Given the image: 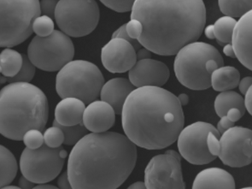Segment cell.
<instances>
[{
	"instance_id": "1",
	"label": "cell",
	"mask_w": 252,
	"mask_h": 189,
	"mask_svg": "<svg viewBox=\"0 0 252 189\" xmlns=\"http://www.w3.org/2000/svg\"><path fill=\"white\" fill-rule=\"evenodd\" d=\"M137 157L135 145L126 135L108 131L86 134L68 157L71 188L118 189L133 172Z\"/></svg>"
},
{
	"instance_id": "2",
	"label": "cell",
	"mask_w": 252,
	"mask_h": 189,
	"mask_svg": "<svg viewBox=\"0 0 252 189\" xmlns=\"http://www.w3.org/2000/svg\"><path fill=\"white\" fill-rule=\"evenodd\" d=\"M131 19L142 24L138 40L143 47L158 55L173 56L200 38L206 8L203 0H135Z\"/></svg>"
},
{
	"instance_id": "3",
	"label": "cell",
	"mask_w": 252,
	"mask_h": 189,
	"mask_svg": "<svg viewBox=\"0 0 252 189\" xmlns=\"http://www.w3.org/2000/svg\"><path fill=\"white\" fill-rule=\"evenodd\" d=\"M121 115L125 135L135 146L147 150L171 146L184 127V112L177 96L162 87L134 89Z\"/></svg>"
},
{
	"instance_id": "4",
	"label": "cell",
	"mask_w": 252,
	"mask_h": 189,
	"mask_svg": "<svg viewBox=\"0 0 252 189\" xmlns=\"http://www.w3.org/2000/svg\"><path fill=\"white\" fill-rule=\"evenodd\" d=\"M49 117L47 98L30 82H11L0 91V134L23 140L27 131L45 129Z\"/></svg>"
},
{
	"instance_id": "5",
	"label": "cell",
	"mask_w": 252,
	"mask_h": 189,
	"mask_svg": "<svg viewBox=\"0 0 252 189\" xmlns=\"http://www.w3.org/2000/svg\"><path fill=\"white\" fill-rule=\"evenodd\" d=\"M104 84L100 69L85 60L68 62L59 70L56 78V90L60 98H79L85 104L98 98Z\"/></svg>"
},
{
	"instance_id": "6",
	"label": "cell",
	"mask_w": 252,
	"mask_h": 189,
	"mask_svg": "<svg viewBox=\"0 0 252 189\" xmlns=\"http://www.w3.org/2000/svg\"><path fill=\"white\" fill-rule=\"evenodd\" d=\"M214 59L223 66L224 62L219 51L204 42L189 43L183 46L175 59V75L181 85L191 90H206L210 88V74L205 69V63Z\"/></svg>"
},
{
	"instance_id": "7",
	"label": "cell",
	"mask_w": 252,
	"mask_h": 189,
	"mask_svg": "<svg viewBox=\"0 0 252 189\" xmlns=\"http://www.w3.org/2000/svg\"><path fill=\"white\" fill-rule=\"evenodd\" d=\"M40 16L39 0H0V47H13L32 33V23Z\"/></svg>"
},
{
	"instance_id": "8",
	"label": "cell",
	"mask_w": 252,
	"mask_h": 189,
	"mask_svg": "<svg viewBox=\"0 0 252 189\" xmlns=\"http://www.w3.org/2000/svg\"><path fill=\"white\" fill-rule=\"evenodd\" d=\"M74 56L71 39L59 30H54L45 37L35 36L28 49V58L31 63L44 71H59L72 61Z\"/></svg>"
},
{
	"instance_id": "9",
	"label": "cell",
	"mask_w": 252,
	"mask_h": 189,
	"mask_svg": "<svg viewBox=\"0 0 252 189\" xmlns=\"http://www.w3.org/2000/svg\"><path fill=\"white\" fill-rule=\"evenodd\" d=\"M100 17L95 0H59L54 18L63 33L69 37H83L97 28Z\"/></svg>"
},
{
	"instance_id": "10",
	"label": "cell",
	"mask_w": 252,
	"mask_h": 189,
	"mask_svg": "<svg viewBox=\"0 0 252 189\" xmlns=\"http://www.w3.org/2000/svg\"><path fill=\"white\" fill-rule=\"evenodd\" d=\"M68 156L63 147H49L45 143L37 149L26 147L20 158L23 176L34 184L48 183L59 176Z\"/></svg>"
},
{
	"instance_id": "11",
	"label": "cell",
	"mask_w": 252,
	"mask_h": 189,
	"mask_svg": "<svg viewBox=\"0 0 252 189\" xmlns=\"http://www.w3.org/2000/svg\"><path fill=\"white\" fill-rule=\"evenodd\" d=\"M217 130L212 124L196 122L181 129L177 138V147L181 158L194 165H204L214 161L217 157L208 149V133Z\"/></svg>"
},
{
	"instance_id": "12",
	"label": "cell",
	"mask_w": 252,
	"mask_h": 189,
	"mask_svg": "<svg viewBox=\"0 0 252 189\" xmlns=\"http://www.w3.org/2000/svg\"><path fill=\"white\" fill-rule=\"evenodd\" d=\"M145 184L148 189H184L181 160L165 153L153 157L145 170Z\"/></svg>"
},
{
	"instance_id": "13",
	"label": "cell",
	"mask_w": 252,
	"mask_h": 189,
	"mask_svg": "<svg viewBox=\"0 0 252 189\" xmlns=\"http://www.w3.org/2000/svg\"><path fill=\"white\" fill-rule=\"evenodd\" d=\"M218 157L224 164L233 168L247 166L252 162V133L247 127L228 128L220 137Z\"/></svg>"
},
{
	"instance_id": "14",
	"label": "cell",
	"mask_w": 252,
	"mask_h": 189,
	"mask_svg": "<svg viewBox=\"0 0 252 189\" xmlns=\"http://www.w3.org/2000/svg\"><path fill=\"white\" fill-rule=\"evenodd\" d=\"M101 61L111 73L129 71L137 62L136 50L125 39L112 38L102 48Z\"/></svg>"
},
{
	"instance_id": "15",
	"label": "cell",
	"mask_w": 252,
	"mask_h": 189,
	"mask_svg": "<svg viewBox=\"0 0 252 189\" xmlns=\"http://www.w3.org/2000/svg\"><path fill=\"white\" fill-rule=\"evenodd\" d=\"M169 75L168 66L152 59L138 60L128 72L130 82L135 88L162 87L168 82Z\"/></svg>"
},
{
	"instance_id": "16",
	"label": "cell",
	"mask_w": 252,
	"mask_h": 189,
	"mask_svg": "<svg viewBox=\"0 0 252 189\" xmlns=\"http://www.w3.org/2000/svg\"><path fill=\"white\" fill-rule=\"evenodd\" d=\"M252 10L239 18L233 29L232 46L235 57L246 69H252Z\"/></svg>"
},
{
	"instance_id": "17",
	"label": "cell",
	"mask_w": 252,
	"mask_h": 189,
	"mask_svg": "<svg viewBox=\"0 0 252 189\" xmlns=\"http://www.w3.org/2000/svg\"><path fill=\"white\" fill-rule=\"evenodd\" d=\"M116 113L113 108L103 100H94L85 108L82 124L92 133H103L113 127Z\"/></svg>"
},
{
	"instance_id": "18",
	"label": "cell",
	"mask_w": 252,
	"mask_h": 189,
	"mask_svg": "<svg viewBox=\"0 0 252 189\" xmlns=\"http://www.w3.org/2000/svg\"><path fill=\"white\" fill-rule=\"evenodd\" d=\"M135 87L125 78H114L105 82L101 88V100L110 104L117 115H121L123 104Z\"/></svg>"
},
{
	"instance_id": "19",
	"label": "cell",
	"mask_w": 252,
	"mask_h": 189,
	"mask_svg": "<svg viewBox=\"0 0 252 189\" xmlns=\"http://www.w3.org/2000/svg\"><path fill=\"white\" fill-rule=\"evenodd\" d=\"M236 188L233 176L220 168H208L197 174L193 189H233Z\"/></svg>"
},
{
	"instance_id": "20",
	"label": "cell",
	"mask_w": 252,
	"mask_h": 189,
	"mask_svg": "<svg viewBox=\"0 0 252 189\" xmlns=\"http://www.w3.org/2000/svg\"><path fill=\"white\" fill-rule=\"evenodd\" d=\"M85 103L76 98H64L55 110V120L63 126H74L82 123Z\"/></svg>"
},
{
	"instance_id": "21",
	"label": "cell",
	"mask_w": 252,
	"mask_h": 189,
	"mask_svg": "<svg viewBox=\"0 0 252 189\" xmlns=\"http://www.w3.org/2000/svg\"><path fill=\"white\" fill-rule=\"evenodd\" d=\"M240 81V74L232 66H221L210 75V87L215 91H228L236 88Z\"/></svg>"
},
{
	"instance_id": "22",
	"label": "cell",
	"mask_w": 252,
	"mask_h": 189,
	"mask_svg": "<svg viewBox=\"0 0 252 189\" xmlns=\"http://www.w3.org/2000/svg\"><path fill=\"white\" fill-rule=\"evenodd\" d=\"M17 170V162L13 154L0 145V189H3L13 182Z\"/></svg>"
},
{
	"instance_id": "23",
	"label": "cell",
	"mask_w": 252,
	"mask_h": 189,
	"mask_svg": "<svg viewBox=\"0 0 252 189\" xmlns=\"http://www.w3.org/2000/svg\"><path fill=\"white\" fill-rule=\"evenodd\" d=\"M232 108H237L241 111L243 115L246 112V107L244 104V98L236 92L223 91L217 95L215 100V111L218 117H223Z\"/></svg>"
},
{
	"instance_id": "24",
	"label": "cell",
	"mask_w": 252,
	"mask_h": 189,
	"mask_svg": "<svg viewBox=\"0 0 252 189\" xmlns=\"http://www.w3.org/2000/svg\"><path fill=\"white\" fill-rule=\"evenodd\" d=\"M22 54L15 50L6 48L0 53V73L5 77H13L23 66Z\"/></svg>"
},
{
	"instance_id": "25",
	"label": "cell",
	"mask_w": 252,
	"mask_h": 189,
	"mask_svg": "<svg viewBox=\"0 0 252 189\" xmlns=\"http://www.w3.org/2000/svg\"><path fill=\"white\" fill-rule=\"evenodd\" d=\"M218 4L226 17L240 18L252 10V0H218Z\"/></svg>"
},
{
	"instance_id": "26",
	"label": "cell",
	"mask_w": 252,
	"mask_h": 189,
	"mask_svg": "<svg viewBox=\"0 0 252 189\" xmlns=\"http://www.w3.org/2000/svg\"><path fill=\"white\" fill-rule=\"evenodd\" d=\"M237 21L231 17H220L213 25L214 34L218 43L221 46L231 44L233 31Z\"/></svg>"
},
{
	"instance_id": "27",
	"label": "cell",
	"mask_w": 252,
	"mask_h": 189,
	"mask_svg": "<svg viewBox=\"0 0 252 189\" xmlns=\"http://www.w3.org/2000/svg\"><path fill=\"white\" fill-rule=\"evenodd\" d=\"M53 125L60 127L64 134L63 144L67 146H74L81 138L84 137L88 134V130L86 128L83 124H77L74 126H63L59 124L57 121L54 120Z\"/></svg>"
},
{
	"instance_id": "28",
	"label": "cell",
	"mask_w": 252,
	"mask_h": 189,
	"mask_svg": "<svg viewBox=\"0 0 252 189\" xmlns=\"http://www.w3.org/2000/svg\"><path fill=\"white\" fill-rule=\"evenodd\" d=\"M23 63L20 71L13 77L6 78L10 82H30L35 75V66L32 64L28 56L23 55Z\"/></svg>"
},
{
	"instance_id": "29",
	"label": "cell",
	"mask_w": 252,
	"mask_h": 189,
	"mask_svg": "<svg viewBox=\"0 0 252 189\" xmlns=\"http://www.w3.org/2000/svg\"><path fill=\"white\" fill-rule=\"evenodd\" d=\"M54 31V22L51 17L47 16H39L36 17L32 23V32L37 36L45 37L51 34Z\"/></svg>"
},
{
	"instance_id": "30",
	"label": "cell",
	"mask_w": 252,
	"mask_h": 189,
	"mask_svg": "<svg viewBox=\"0 0 252 189\" xmlns=\"http://www.w3.org/2000/svg\"><path fill=\"white\" fill-rule=\"evenodd\" d=\"M44 142L49 147L56 148L61 147L62 144L64 141V134L60 127L53 125L52 127H49L43 134Z\"/></svg>"
},
{
	"instance_id": "31",
	"label": "cell",
	"mask_w": 252,
	"mask_h": 189,
	"mask_svg": "<svg viewBox=\"0 0 252 189\" xmlns=\"http://www.w3.org/2000/svg\"><path fill=\"white\" fill-rule=\"evenodd\" d=\"M23 140L26 147L30 149H37L45 143L42 132L35 128L27 131L23 135Z\"/></svg>"
},
{
	"instance_id": "32",
	"label": "cell",
	"mask_w": 252,
	"mask_h": 189,
	"mask_svg": "<svg viewBox=\"0 0 252 189\" xmlns=\"http://www.w3.org/2000/svg\"><path fill=\"white\" fill-rule=\"evenodd\" d=\"M100 2L110 10L124 13L132 10L135 0H100Z\"/></svg>"
},
{
	"instance_id": "33",
	"label": "cell",
	"mask_w": 252,
	"mask_h": 189,
	"mask_svg": "<svg viewBox=\"0 0 252 189\" xmlns=\"http://www.w3.org/2000/svg\"><path fill=\"white\" fill-rule=\"evenodd\" d=\"M220 134L219 131H210L208 133L207 147L210 154L214 156L218 157L220 154Z\"/></svg>"
},
{
	"instance_id": "34",
	"label": "cell",
	"mask_w": 252,
	"mask_h": 189,
	"mask_svg": "<svg viewBox=\"0 0 252 189\" xmlns=\"http://www.w3.org/2000/svg\"><path fill=\"white\" fill-rule=\"evenodd\" d=\"M142 24L138 20L131 19L126 24L127 34L133 39H138L142 33Z\"/></svg>"
},
{
	"instance_id": "35",
	"label": "cell",
	"mask_w": 252,
	"mask_h": 189,
	"mask_svg": "<svg viewBox=\"0 0 252 189\" xmlns=\"http://www.w3.org/2000/svg\"><path fill=\"white\" fill-rule=\"evenodd\" d=\"M112 38H121V39H125V40L128 41V42L134 47V49H135L136 51H138V50L140 49V48L142 47V46L140 45V43L139 42L138 39H132V38L127 34L126 31V24H124L123 26L120 27L119 29H118L117 31H115L113 35H112Z\"/></svg>"
},
{
	"instance_id": "36",
	"label": "cell",
	"mask_w": 252,
	"mask_h": 189,
	"mask_svg": "<svg viewBox=\"0 0 252 189\" xmlns=\"http://www.w3.org/2000/svg\"><path fill=\"white\" fill-rule=\"evenodd\" d=\"M58 2H59V0H41V2H39L40 12H42L44 16L54 18L56 7H57Z\"/></svg>"
},
{
	"instance_id": "37",
	"label": "cell",
	"mask_w": 252,
	"mask_h": 189,
	"mask_svg": "<svg viewBox=\"0 0 252 189\" xmlns=\"http://www.w3.org/2000/svg\"><path fill=\"white\" fill-rule=\"evenodd\" d=\"M234 126V123L230 120L229 118L226 117V115L220 118V120L217 124V130L219 131L220 134L224 133L225 131L227 130L230 127Z\"/></svg>"
},
{
	"instance_id": "38",
	"label": "cell",
	"mask_w": 252,
	"mask_h": 189,
	"mask_svg": "<svg viewBox=\"0 0 252 189\" xmlns=\"http://www.w3.org/2000/svg\"><path fill=\"white\" fill-rule=\"evenodd\" d=\"M58 185H59V189H72L71 184H70V182H69V179H68V172L67 171L63 173L61 176H59V180H58Z\"/></svg>"
},
{
	"instance_id": "39",
	"label": "cell",
	"mask_w": 252,
	"mask_h": 189,
	"mask_svg": "<svg viewBox=\"0 0 252 189\" xmlns=\"http://www.w3.org/2000/svg\"><path fill=\"white\" fill-rule=\"evenodd\" d=\"M252 78L251 76H248V77H245V78L242 79L241 81H239V91L240 93L242 94H246V92L248 91V89L250 88H252Z\"/></svg>"
},
{
	"instance_id": "40",
	"label": "cell",
	"mask_w": 252,
	"mask_h": 189,
	"mask_svg": "<svg viewBox=\"0 0 252 189\" xmlns=\"http://www.w3.org/2000/svg\"><path fill=\"white\" fill-rule=\"evenodd\" d=\"M226 116L227 118H229L230 120L235 124L237 121H239L240 118H242L243 114L241 113V111H239V109L232 108V109H230L229 111L226 112Z\"/></svg>"
},
{
	"instance_id": "41",
	"label": "cell",
	"mask_w": 252,
	"mask_h": 189,
	"mask_svg": "<svg viewBox=\"0 0 252 189\" xmlns=\"http://www.w3.org/2000/svg\"><path fill=\"white\" fill-rule=\"evenodd\" d=\"M252 88H250L248 91L246 92L245 94V98H244V104H245V107H246V111L249 112L250 114L252 115Z\"/></svg>"
},
{
	"instance_id": "42",
	"label": "cell",
	"mask_w": 252,
	"mask_h": 189,
	"mask_svg": "<svg viewBox=\"0 0 252 189\" xmlns=\"http://www.w3.org/2000/svg\"><path fill=\"white\" fill-rule=\"evenodd\" d=\"M219 67H221L220 65V63L216 61V60H214V59H209L205 63V69L207 70L208 73L211 75V73L214 71V70H216V69H218Z\"/></svg>"
},
{
	"instance_id": "43",
	"label": "cell",
	"mask_w": 252,
	"mask_h": 189,
	"mask_svg": "<svg viewBox=\"0 0 252 189\" xmlns=\"http://www.w3.org/2000/svg\"><path fill=\"white\" fill-rule=\"evenodd\" d=\"M19 188L24 189H32L34 188V183L23 176L19 180Z\"/></svg>"
},
{
	"instance_id": "44",
	"label": "cell",
	"mask_w": 252,
	"mask_h": 189,
	"mask_svg": "<svg viewBox=\"0 0 252 189\" xmlns=\"http://www.w3.org/2000/svg\"><path fill=\"white\" fill-rule=\"evenodd\" d=\"M136 56H137V60H140V59H151V52L149 51V50L146 49V48H140V49L138 50V52H136Z\"/></svg>"
},
{
	"instance_id": "45",
	"label": "cell",
	"mask_w": 252,
	"mask_h": 189,
	"mask_svg": "<svg viewBox=\"0 0 252 189\" xmlns=\"http://www.w3.org/2000/svg\"><path fill=\"white\" fill-rule=\"evenodd\" d=\"M223 52L226 54V56L227 57H230V58H233V59H235L236 57H235V53H234V51H233V46L231 44H226L224 46V48H223Z\"/></svg>"
},
{
	"instance_id": "46",
	"label": "cell",
	"mask_w": 252,
	"mask_h": 189,
	"mask_svg": "<svg viewBox=\"0 0 252 189\" xmlns=\"http://www.w3.org/2000/svg\"><path fill=\"white\" fill-rule=\"evenodd\" d=\"M204 30V33L205 36L207 37L208 39H215V34H214L213 25H209L207 28H205Z\"/></svg>"
},
{
	"instance_id": "47",
	"label": "cell",
	"mask_w": 252,
	"mask_h": 189,
	"mask_svg": "<svg viewBox=\"0 0 252 189\" xmlns=\"http://www.w3.org/2000/svg\"><path fill=\"white\" fill-rule=\"evenodd\" d=\"M177 98H178L179 102L181 104V106L187 105L188 104V102H189V97L186 94H181L179 95Z\"/></svg>"
},
{
	"instance_id": "48",
	"label": "cell",
	"mask_w": 252,
	"mask_h": 189,
	"mask_svg": "<svg viewBox=\"0 0 252 189\" xmlns=\"http://www.w3.org/2000/svg\"><path fill=\"white\" fill-rule=\"evenodd\" d=\"M128 189H146V184L145 183H142V182H137V183H134L132 184V185H130L128 187Z\"/></svg>"
},
{
	"instance_id": "49",
	"label": "cell",
	"mask_w": 252,
	"mask_h": 189,
	"mask_svg": "<svg viewBox=\"0 0 252 189\" xmlns=\"http://www.w3.org/2000/svg\"><path fill=\"white\" fill-rule=\"evenodd\" d=\"M34 189H57L58 188L48 183H42V184H39L38 186L34 187Z\"/></svg>"
},
{
	"instance_id": "50",
	"label": "cell",
	"mask_w": 252,
	"mask_h": 189,
	"mask_svg": "<svg viewBox=\"0 0 252 189\" xmlns=\"http://www.w3.org/2000/svg\"><path fill=\"white\" fill-rule=\"evenodd\" d=\"M166 153H168V154H171L172 156L175 157L176 158H178V159L181 160V154H178L176 151L174 150H168L166 152Z\"/></svg>"
},
{
	"instance_id": "51",
	"label": "cell",
	"mask_w": 252,
	"mask_h": 189,
	"mask_svg": "<svg viewBox=\"0 0 252 189\" xmlns=\"http://www.w3.org/2000/svg\"><path fill=\"white\" fill-rule=\"evenodd\" d=\"M3 189H19V188H18V187H16V186H8V185H7V186L4 187V188H3Z\"/></svg>"
}]
</instances>
